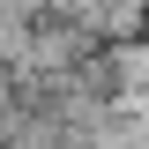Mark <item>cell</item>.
<instances>
[{
	"instance_id": "1",
	"label": "cell",
	"mask_w": 149,
	"mask_h": 149,
	"mask_svg": "<svg viewBox=\"0 0 149 149\" xmlns=\"http://www.w3.org/2000/svg\"><path fill=\"white\" fill-rule=\"evenodd\" d=\"M112 60H119V97H149V30L119 37Z\"/></svg>"
}]
</instances>
